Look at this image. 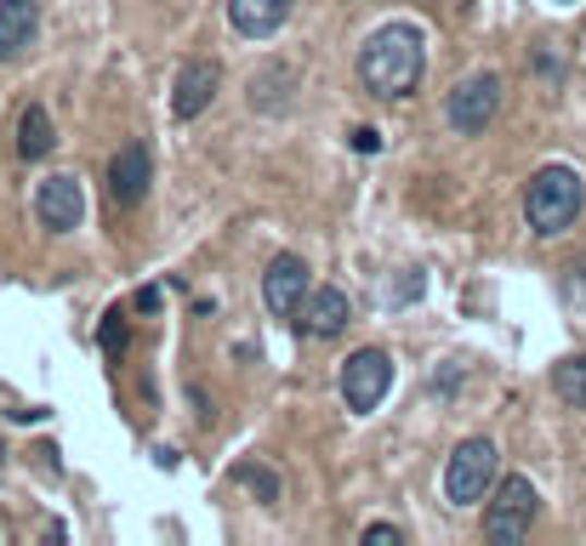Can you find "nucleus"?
Masks as SVG:
<instances>
[{"instance_id": "nucleus-1", "label": "nucleus", "mask_w": 586, "mask_h": 546, "mask_svg": "<svg viewBox=\"0 0 586 546\" xmlns=\"http://www.w3.org/2000/svg\"><path fill=\"white\" fill-rule=\"evenodd\" d=\"M427 69V40L416 23H381L359 52V80L376 97H411Z\"/></svg>"}, {"instance_id": "nucleus-2", "label": "nucleus", "mask_w": 586, "mask_h": 546, "mask_svg": "<svg viewBox=\"0 0 586 546\" xmlns=\"http://www.w3.org/2000/svg\"><path fill=\"white\" fill-rule=\"evenodd\" d=\"M581 206H586V183H581L575 165H541L524 188V216H529V228L547 234V239L575 228Z\"/></svg>"}, {"instance_id": "nucleus-3", "label": "nucleus", "mask_w": 586, "mask_h": 546, "mask_svg": "<svg viewBox=\"0 0 586 546\" xmlns=\"http://www.w3.org/2000/svg\"><path fill=\"white\" fill-rule=\"evenodd\" d=\"M535 524V484L524 473H506L484 507V541L490 546H518Z\"/></svg>"}, {"instance_id": "nucleus-4", "label": "nucleus", "mask_w": 586, "mask_h": 546, "mask_svg": "<svg viewBox=\"0 0 586 546\" xmlns=\"http://www.w3.org/2000/svg\"><path fill=\"white\" fill-rule=\"evenodd\" d=\"M496 489V444L490 438H467V444H455V456L444 467V495L455 507H473L484 501V495Z\"/></svg>"}, {"instance_id": "nucleus-5", "label": "nucleus", "mask_w": 586, "mask_h": 546, "mask_svg": "<svg viewBox=\"0 0 586 546\" xmlns=\"http://www.w3.org/2000/svg\"><path fill=\"white\" fill-rule=\"evenodd\" d=\"M496 109H501V74H467L462 86L450 91V103H444V114H450V126L462 132V137H478L484 126L496 120Z\"/></svg>"}, {"instance_id": "nucleus-6", "label": "nucleus", "mask_w": 586, "mask_h": 546, "mask_svg": "<svg viewBox=\"0 0 586 546\" xmlns=\"http://www.w3.org/2000/svg\"><path fill=\"white\" fill-rule=\"evenodd\" d=\"M393 387V359L381 353V347H359L347 364H342V399L347 410H376L381 399H388Z\"/></svg>"}, {"instance_id": "nucleus-7", "label": "nucleus", "mask_w": 586, "mask_h": 546, "mask_svg": "<svg viewBox=\"0 0 586 546\" xmlns=\"http://www.w3.org/2000/svg\"><path fill=\"white\" fill-rule=\"evenodd\" d=\"M347 290L342 285H314L308 296H302V308H296V331L302 336H314V342H330V336H342L347 331Z\"/></svg>"}, {"instance_id": "nucleus-8", "label": "nucleus", "mask_w": 586, "mask_h": 546, "mask_svg": "<svg viewBox=\"0 0 586 546\" xmlns=\"http://www.w3.org/2000/svg\"><path fill=\"white\" fill-rule=\"evenodd\" d=\"M35 216H40V228H52V234H74V228H81V216H86L81 183H74V177H46L35 188Z\"/></svg>"}, {"instance_id": "nucleus-9", "label": "nucleus", "mask_w": 586, "mask_h": 546, "mask_svg": "<svg viewBox=\"0 0 586 546\" xmlns=\"http://www.w3.org/2000/svg\"><path fill=\"white\" fill-rule=\"evenodd\" d=\"M308 290H314V280H308V262H302V257H273L268 262V273H263V302H268V313L291 319Z\"/></svg>"}, {"instance_id": "nucleus-10", "label": "nucleus", "mask_w": 586, "mask_h": 546, "mask_svg": "<svg viewBox=\"0 0 586 546\" xmlns=\"http://www.w3.org/2000/svg\"><path fill=\"white\" fill-rule=\"evenodd\" d=\"M222 86V69L211 58H194L183 74H176V91H171V114L176 120H194V114H206L211 109V97Z\"/></svg>"}, {"instance_id": "nucleus-11", "label": "nucleus", "mask_w": 586, "mask_h": 546, "mask_svg": "<svg viewBox=\"0 0 586 546\" xmlns=\"http://www.w3.org/2000/svg\"><path fill=\"white\" fill-rule=\"evenodd\" d=\"M148 177H155V160H148V148L143 142H125L114 165H109V194L120 206H137L143 194H148Z\"/></svg>"}, {"instance_id": "nucleus-12", "label": "nucleus", "mask_w": 586, "mask_h": 546, "mask_svg": "<svg viewBox=\"0 0 586 546\" xmlns=\"http://www.w3.org/2000/svg\"><path fill=\"white\" fill-rule=\"evenodd\" d=\"M40 35V7L35 0H0V63L23 58Z\"/></svg>"}, {"instance_id": "nucleus-13", "label": "nucleus", "mask_w": 586, "mask_h": 546, "mask_svg": "<svg viewBox=\"0 0 586 546\" xmlns=\"http://www.w3.org/2000/svg\"><path fill=\"white\" fill-rule=\"evenodd\" d=\"M285 17H291V0H228V23L245 40H268Z\"/></svg>"}, {"instance_id": "nucleus-14", "label": "nucleus", "mask_w": 586, "mask_h": 546, "mask_svg": "<svg viewBox=\"0 0 586 546\" xmlns=\"http://www.w3.org/2000/svg\"><path fill=\"white\" fill-rule=\"evenodd\" d=\"M52 142H58L52 114H46L40 103H29V109H23V120H17V154L23 160H46V154H52Z\"/></svg>"}, {"instance_id": "nucleus-15", "label": "nucleus", "mask_w": 586, "mask_h": 546, "mask_svg": "<svg viewBox=\"0 0 586 546\" xmlns=\"http://www.w3.org/2000/svg\"><path fill=\"white\" fill-rule=\"evenodd\" d=\"M285 103H291V69H263L257 80H251V109L273 114V109H285Z\"/></svg>"}, {"instance_id": "nucleus-16", "label": "nucleus", "mask_w": 586, "mask_h": 546, "mask_svg": "<svg viewBox=\"0 0 586 546\" xmlns=\"http://www.w3.org/2000/svg\"><path fill=\"white\" fill-rule=\"evenodd\" d=\"M552 393L564 405H575V410H586V353H575V359H564L552 370Z\"/></svg>"}, {"instance_id": "nucleus-17", "label": "nucleus", "mask_w": 586, "mask_h": 546, "mask_svg": "<svg viewBox=\"0 0 586 546\" xmlns=\"http://www.w3.org/2000/svg\"><path fill=\"white\" fill-rule=\"evenodd\" d=\"M97 342H103V353L109 359H120L125 353V313L114 308V313H103V325H97Z\"/></svg>"}, {"instance_id": "nucleus-18", "label": "nucleus", "mask_w": 586, "mask_h": 546, "mask_svg": "<svg viewBox=\"0 0 586 546\" xmlns=\"http://www.w3.org/2000/svg\"><path fill=\"white\" fill-rule=\"evenodd\" d=\"M234 479H240V484H251V489H257V495H263V501H279V484H273V479L263 473V467H240V473H234Z\"/></svg>"}, {"instance_id": "nucleus-19", "label": "nucleus", "mask_w": 586, "mask_h": 546, "mask_svg": "<svg viewBox=\"0 0 586 546\" xmlns=\"http://www.w3.org/2000/svg\"><path fill=\"white\" fill-rule=\"evenodd\" d=\"M399 541H404L399 524H370V530H365V546H399Z\"/></svg>"}, {"instance_id": "nucleus-20", "label": "nucleus", "mask_w": 586, "mask_h": 546, "mask_svg": "<svg viewBox=\"0 0 586 546\" xmlns=\"http://www.w3.org/2000/svg\"><path fill=\"white\" fill-rule=\"evenodd\" d=\"M353 148H359V154H376V148H381V132L359 126V132H353Z\"/></svg>"}, {"instance_id": "nucleus-21", "label": "nucleus", "mask_w": 586, "mask_h": 546, "mask_svg": "<svg viewBox=\"0 0 586 546\" xmlns=\"http://www.w3.org/2000/svg\"><path fill=\"white\" fill-rule=\"evenodd\" d=\"M558 7H575V0H558Z\"/></svg>"}]
</instances>
